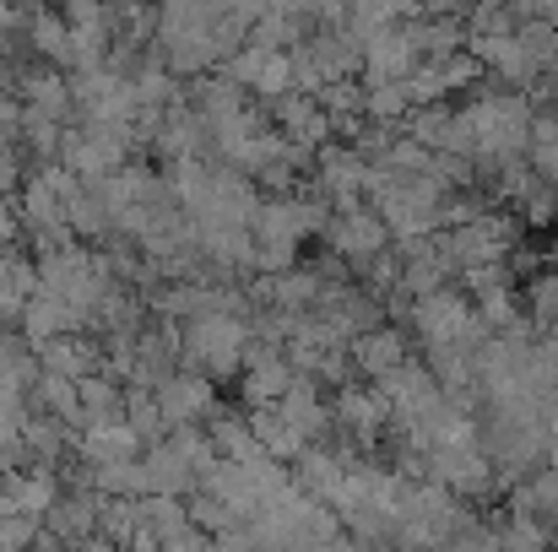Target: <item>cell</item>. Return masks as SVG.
Returning a JSON list of instances; mask_svg holds the SVG:
<instances>
[{"label": "cell", "instance_id": "cell-1", "mask_svg": "<svg viewBox=\"0 0 558 552\" xmlns=\"http://www.w3.org/2000/svg\"><path fill=\"white\" fill-rule=\"evenodd\" d=\"M185 358L206 373H233L244 364V326L233 315H201L185 331Z\"/></svg>", "mask_w": 558, "mask_h": 552}, {"label": "cell", "instance_id": "cell-2", "mask_svg": "<svg viewBox=\"0 0 558 552\" xmlns=\"http://www.w3.org/2000/svg\"><path fill=\"white\" fill-rule=\"evenodd\" d=\"M153 401H158V412H163V422H169V428H190V422L211 406V390H206V379L180 373V379H163Z\"/></svg>", "mask_w": 558, "mask_h": 552}, {"label": "cell", "instance_id": "cell-3", "mask_svg": "<svg viewBox=\"0 0 558 552\" xmlns=\"http://www.w3.org/2000/svg\"><path fill=\"white\" fill-rule=\"evenodd\" d=\"M136 433H131V422L125 417H114V422H93L87 433H82V455L93 461V466H120V461H136Z\"/></svg>", "mask_w": 558, "mask_h": 552}, {"label": "cell", "instance_id": "cell-4", "mask_svg": "<svg viewBox=\"0 0 558 552\" xmlns=\"http://www.w3.org/2000/svg\"><path fill=\"white\" fill-rule=\"evenodd\" d=\"M44 368H49L54 379L82 384V379H87V368H93V347H87V342H76V336H54V342H44Z\"/></svg>", "mask_w": 558, "mask_h": 552}, {"label": "cell", "instance_id": "cell-5", "mask_svg": "<svg viewBox=\"0 0 558 552\" xmlns=\"http://www.w3.org/2000/svg\"><path fill=\"white\" fill-rule=\"evenodd\" d=\"M374 244H379V222H374L369 211H348V217L337 222V249H348V255H374Z\"/></svg>", "mask_w": 558, "mask_h": 552}, {"label": "cell", "instance_id": "cell-6", "mask_svg": "<svg viewBox=\"0 0 558 552\" xmlns=\"http://www.w3.org/2000/svg\"><path fill=\"white\" fill-rule=\"evenodd\" d=\"M359 358H364V368H390V364H401V342L385 331V336H369L364 347H359Z\"/></svg>", "mask_w": 558, "mask_h": 552}]
</instances>
